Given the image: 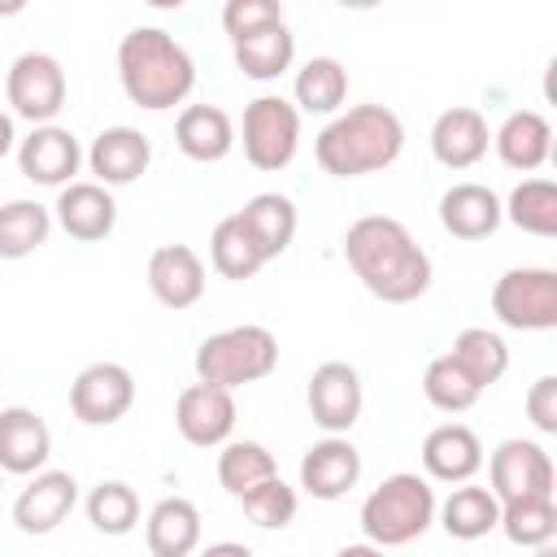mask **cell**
<instances>
[{
	"mask_svg": "<svg viewBox=\"0 0 557 557\" xmlns=\"http://www.w3.org/2000/svg\"><path fill=\"white\" fill-rule=\"evenodd\" d=\"M344 261L383 305H409L431 287L426 248L387 213H366L344 231Z\"/></svg>",
	"mask_w": 557,
	"mask_h": 557,
	"instance_id": "obj_1",
	"label": "cell"
},
{
	"mask_svg": "<svg viewBox=\"0 0 557 557\" xmlns=\"http://www.w3.org/2000/svg\"><path fill=\"white\" fill-rule=\"evenodd\" d=\"M117 78H122V91L131 104L161 113L191 96L196 61L161 26H135L117 44Z\"/></svg>",
	"mask_w": 557,
	"mask_h": 557,
	"instance_id": "obj_2",
	"label": "cell"
},
{
	"mask_svg": "<svg viewBox=\"0 0 557 557\" xmlns=\"http://www.w3.org/2000/svg\"><path fill=\"white\" fill-rule=\"evenodd\" d=\"M405 148V126L387 104H352L348 113H335L318 139L313 157L335 178H361L374 170H387Z\"/></svg>",
	"mask_w": 557,
	"mask_h": 557,
	"instance_id": "obj_3",
	"label": "cell"
},
{
	"mask_svg": "<svg viewBox=\"0 0 557 557\" xmlns=\"http://www.w3.org/2000/svg\"><path fill=\"white\" fill-rule=\"evenodd\" d=\"M435 522V487L422 474L396 470L361 500V531L374 548L413 544Z\"/></svg>",
	"mask_w": 557,
	"mask_h": 557,
	"instance_id": "obj_4",
	"label": "cell"
},
{
	"mask_svg": "<svg viewBox=\"0 0 557 557\" xmlns=\"http://www.w3.org/2000/svg\"><path fill=\"white\" fill-rule=\"evenodd\" d=\"M191 366H196V383L235 392L244 383H257V379L274 374V366H278V339H274L270 326H257V322L226 326V331L200 339Z\"/></svg>",
	"mask_w": 557,
	"mask_h": 557,
	"instance_id": "obj_5",
	"label": "cell"
},
{
	"mask_svg": "<svg viewBox=\"0 0 557 557\" xmlns=\"http://www.w3.org/2000/svg\"><path fill=\"white\" fill-rule=\"evenodd\" d=\"M492 313L509 331H553L557 326V270L513 265L492 287Z\"/></svg>",
	"mask_w": 557,
	"mask_h": 557,
	"instance_id": "obj_6",
	"label": "cell"
},
{
	"mask_svg": "<svg viewBox=\"0 0 557 557\" xmlns=\"http://www.w3.org/2000/svg\"><path fill=\"white\" fill-rule=\"evenodd\" d=\"M300 148V113L283 96H257L244 109V157L257 170H283L292 165Z\"/></svg>",
	"mask_w": 557,
	"mask_h": 557,
	"instance_id": "obj_7",
	"label": "cell"
},
{
	"mask_svg": "<svg viewBox=\"0 0 557 557\" xmlns=\"http://www.w3.org/2000/svg\"><path fill=\"white\" fill-rule=\"evenodd\" d=\"M4 96L17 117L30 126H48L65 109V70L48 52H22L4 74Z\"/></svg>",
	"mask_w": 557,
	"mask_h": 557,
	"instance_id": "obj_8",
	"label": "cell"
},
{
	"mask_svg": "<svg viewBox=\"0 0 557 557\" xmlns=\"http://www.w3.org/2000/svg\"><path fill=\"white\" fill-rule=\"evenodd\" d=\"M135 405V379L117 361H91L70 383V409L83 426H113Z\"/></svg>",
	"mask_w": 557,
	"mask_h": 557,
	"instance_id": "obj_9",
	"label": "cell"
},
{
	"mask_svg": "<svg viewBox=\"0 0 557 557\" xmlns=\"http://www.w3.org/2000/svg\"><path fill=\"white\" fill-rule=\"evenodd\" d=\"M492 496L500 505L509 500H540L553 496V457L531 440H505L487 461Z\"/></svg>",
	"mask_w": 557,
	"mask_h": 557,
	"instance_id": "obj_10",
	"label": "cell"
},
{
	"mask_svg": "<svg viewBox=\"0 0 557 557\" xmlns=\"http://www.w3.org/2000/svg\"><path fill=\"white\" fill-rule=\"evenodd\" d=\"M305 400H309L313 422H318L326 435H344V431L357 426L361 405H366L361 374H357L348 361H322V366L309 374Z\"/></svg>",
	"mask_w": 557,
	"mask_h": 557,
	"instance_id": "obj_11",
	"label": "cell"
},
{
	"mask_svg": "<svg viewBox=\"0 0 557 557\" xmlns=\"http://www.w3.org/2000/svg\"><path fill=\"white\" fill-rule=\"evenodd\" d=\"M78 165H83L78 139H74V131H65L57 122L30 126V135L17 139V170H22V178H30L39 187H70Z\"/></svg>",
	"mask_w": 557,
	"mask_h": 557,
	"instance_id": "obj_12",
	"label": "cell"
},
{
	"mask_svg": "<svg viewBox=\"0 0 557 557\" xmlns=\"http://www.w3.org/2000/svg\"><path fill=\"white\" fill-rule=\"evenodd\" d=\"M174 426L191 448H218L235 431V396L226 387L191 383L174 400Z\"/></svg>",
	"mask_w": 557,
	"mask_h": 557,
	"instance_id": "obj_13",
	"label": "cell"
},
{
	"mask_svg": "<svg viewBox=\"0 0 557 557\" xmlns=\"http://www.w3.org/2000/svg\"><path fill=\"white\" fill-rule=\"evenodd\" d=\"M74 505H78V483H74V474H70V470H39V474L17 492V500H13V522H17V531H26V535H48V531H57V527L70 518Z\"/></svg>",
	"mask_w": 557,
	"mask_h": 557,
	"instance_id": "obj_14",
	"label": "cell"
},
{
	"mask_svg": "<svg viewBox=\"0 0 557 557\" xmlns=\"http://www.w3.org/2000/svg\"><path fill=\"white\" fill-rule=\"evenodd\" d=\"M361 479V453L344 435H326L300 457V487L313 500H339Z\"/></svg>",
	"mask_w": 557,
	"mask_h": 557,
	"instance_id": "obj_15",
	"label": "cell"
},
{
	"mask_svg": "<svg viewBox=\"0 0 557 557\" xmlns=\"http://www.w3.org/2000/svg\"><path fill=\"white\" fill-rule=\"evenodd\" d=\"M487 144H492V131H487V117L470 104H453L435 117L431 126V152L444 170H470L487 157Z\"/></svg>",
	"mask_w": 557,
	"mask_h": 557,
	"instance_id": "obj_16",
	"label": "cell"
},
{
	"mask_svg": "<svg viewBox=\"0 0 557 557\" xmlns=\"http://www.w3.org/2000/svg\"><path fill=\"white\" fill-rule=\"evenodd\" d=\"M152 161V144L144 131L135 126H104L91 148H87V165L96 174L100 187H126L135 183Z\"/></svg>",
	"mask_w": 557,
	"mask_h": 557,
	"instance_id": "obj_17",
	"label": "cell"
},
{
	"mask_svg": "<svg viewBox=\"0 0 557 557\" xmlns=\"http://www.w3.org/2000/svg\"><path fill=\"white\" fill-rule=\"evenodd\" d=\"M48 457H52L48 422L26 405L0 409V470L4 474H39L48 466Z\"/></svg>",
	"mask_w": 557,
	"mask_h": 557,
	"instance_id": "obj_18",
	"label": "cell"
},
{
	"mask_svg": "<svg viewBox=\"0 0 557 557\" xmlns=\"http://www.w3.org/2000/svg\"><path fill=\"white\" fill-rule=\"evenodd\" d=\"M148 287L165 309H191L205 296V261L187 244H161L148 257Z\"/></svg>",
	"mask_w": 557,
	"mask_h": 557,
	"instance_id": "obj_19",
	"label": "cell"
},
{
	"mask_svg": "<svg viewBox=\"0 0 557 557\" xmlns=\"http://www.w3.org/2000/svg\"><path fill=\"white\" fill-rule=\"evenodd\" d=\"M479 466H483V444L461 422H444L422 440V470L435 483H470Z\"/></svg>",
	"mask_w": 557,
	"mask_h": 557,
	"instance_id": "obj_20",
	"label": "cell"
},
{
	"mask_svg": "<svg viewBox=\"0 0 557 557\" xmlns=\"http://www.w3.org/2000/svg\"><path fill=\"white\" fill-rule=\"evenodd\" d=\"M57 222H61V231H65L70 239L96 244V239H104V235L113 231V222H117V200H113V191L100 187V183H70V187H61V196H57Z\"/></svg>",
	"mask_w": 557,
	"mask_h": 557,
	"instance_id": "obj_21",
	"label": "cell"
},
{
	"mask_svg": "<svg viewBox=\"0 0 557 557\" xmlns=\"http://www.w3.org/2000/svg\"><path fill=\"white\" fill-rule=\"evenodd\" d=\"M500 222H505L500 196L483 183H453L440 196V226L453 239H487Z\"/></svg>",
	"mask_w": 557,
	"mask_h": 557,
	"instance_id": "obj_22",
	"label": "cell"
},
{
	"mask_svg": "<svg viewBox=\"0 0 557 557\" xmlns=\"http://www.w3.org/2000/svg\"><path fill=\"white\" fill-rule=\"evenodd\" d=\"M492 144H496V157H500L509 170L531 174V170H540V165L553 157V126H548L544 113L518 109V113H509V117L500 122V131L492 135Z\"/></svg>",
	"mask_w": 557,
	"mask_h": 557,
	"instance_id": "obj_23",
	"label": "cell"
},
{
	"mask_svg": "<svg viewBox=\"0 0 557 557\" xmlns=\"http://www.w3.org/2000/svg\"><path fill=\"white\" fill-rule=\"evenodd\" d=\"M174 144L183 157L209 165V161H222L231 148H235V126H231V113L218 109V104H187L174 122Z\"/></svg>",
	"mask_w": 557,
	"mask_h": 557,
	"instance_id": "obj_24",
	"label": "cell"
},
{
	"mask_svg": "<svg viewBox=\"0 0 557 557\" xmlns=\"http://www.w3.org/2000/svg\"><path fill=\"white\" fill-rule=\"evenodd\" d=\"M144 540L152 557H191L200 548V509L187 496L157 500L144 522Z\"/></svg>",
	"mask_w": 557,
	"mask_h": 557,
	"instance_id": "obj_25",
	"label": "cell"
},
{
	"mask_svg": "<svg viewBox=\"0 0 557 557\" xmlns=\"http://www.w3.org/2000/svg\"><path fill=\"white\" fill-rule=\"evenodd\" d=\"M239 222H244L248 235L257 239L261 257L274 261V257H283V252L292 248L300 218H296V205H292L287 196H278V191H257V196L239 209Z\"/></svg>",
	"mask_w": 557,
	"mask_h": 557,
	"instance_id": "obj_26",
	"label": "cell"
},
{
	"mask_svg": "<svg viewBox=\"0 0 557 557\" xmlns=\"http://www.w3.org/2000/svg\"><path fill=\"white\" fill-rule=\"evenodd\" d=\"M231 48H235V65L244 70V78H257V83L278 78L296 61V35L287 30V22L261 26L244 39H231Z\"/></svg>",
	"mask_w": 557,
	"mask_h": 557,
	"instance_id": "obj_27",
	"label": "cell"
},
{
	"mask_svg": "<svg viewBox=\"0 0 557 557\" xmlns=\"http://www.w3.org/2000/svg\"><path fill=\"white\" fill-rule=\"evenodd\" d=\"M435 513L453 540H483L500 522V500L479 483H461L448 492L444 505H435Z\"/></svg>",
	"mask_w": 557,
	"mask_h": 557,
	"instance_id": "obj_28",
	"label": "cell"
},
{
	"mask_svg": "<svg viewBox=\"0 0 557 557\" xmlns=\"http://www.w3.org/2000/svg\"><path fill=\"white\" fill-rule=\"evenodd\" d=\"M296 113H335L348 100V70L335 57H309L292 83Z\"/></svg>",
	"mask_w": 557,
	"mask_h": 557,
	"instance_id": "obj_29",
	"label": "cell"
},
{
	"mask_svg": "<svg viewBox=\"0 0 557 557\" xmlns=\"http://www.w3.org/2000/svg\"><path fill=\"white\" fill-rule=\"evenodd\" d=\"M209 261H213V270H218L222 278H235V283L252 278V274L265 265V257H261L257 239L248 235V226L239 222V213H226V218L213 226V235H209Z\"/></svg>",
	"mask_w": 557,
	"mask_h": 557,
	"instance_id": "obj_30",
	"label": "cell"
},
{
	"mask_svg": "<svg viewBox=\"0 0 557 557\" xmlns=\"http://www.w3.org/2000/svg\"><path fill=\"white\" fill-rule=\"evenodd\" d=\"M448 357L474 379L479 392L492 387V383H500L505 370H509V348H505V339H500L496 331H487V326H466V331L453 339Z\"/></svg>",
	"mask_w": 557,
	"mask_h": 557,
	"instance_id": "obj_31",
	"label": "cell"
},
{
	"mask_svg": "<svg viewBox=\"0 0 557 557\" xmlns=\"http://www.w3.org/2000/svg\"><path fill=\"white\" fill-rule=\"evenodd\" d=\"M48 231H52V213L39 200H4L0 205V257L4 261H22L35 248H44Z\"/></svg>",
	"mask_w": 557,
	"mask_h": 557,
	"instance_id": "obj_32",
	"label": "cell"
},
{
	"mask_svg": "<svg viewBox=\"0 0 557 557\" xmlns=\"http://www.w3.org/2000/svg\"><path fill=\"white\" fill-rule=\"evenodd\" d=\"M500 213L527 231V235H540V239H553L557 235V183L553 178H522L509 200L500 205Z\"/></svg>",
	"mask_w": 557,
	"mask_h": 557,
	"instance_id": "obj_33",
	"label": "cell"
},
{
	"mask_svg": "<svg viewBox=\"0 0 557 557\" xmlns=\"http://www.w3.org/2000/svg\"><path fill=\"white\" fill-rule=\"evenodd\" d=\"M278 466H274V453L257 440H226L222 453H218V483L239 500L244 492H252L257 483L274 479Z\"/></svg>",
	"mask_w": 557,
	"mask_h": 557,
	"instance_id": "obj_34",
	"label": "cell"
},
{
	"mask_svg": "<svg viewBox=\"0 0 557 557\" xmlns=\"http://www.w3.org/2000/svg\"><path fill=\"white\" fill-rule=\"evenodd\" d=\"M496 527H500L505 540L518 544V548H544V544H553V535H557V505H553V496H540V500H509V505H500V522H496Z\"/></svg>",
	"mask_w": 557,
	"mask_h": 557,
	"instance_id": "obj_35",
	"label": "cell"
},
{
	"mask_svg": "<svg viewBox=\"0 0 557 557\" xmlns=\"http://www.w3.org/2000/svg\"><path fill=\"white\" fill-rule=\"evenodd\" d=\"M87 518L100 535H126L139 522V496L122 479H104L87 492Z\"/></svg>",
	"mask_w": 557,
	"mask_h": 557,
	"instance_id": "obj_36",
	"label": "cell"
},
{
	"mask_svg": "<svg viewBox=\"0 0 557 557\" xmlns=\"http://www.w3.org/2000/svg\"><path fill=\"white\" fill-rule=\"evenodd\" d=\"M422 396L440 409V413H466L483 392L474 387V379L444 352L435 361H426V374H422Z\"/></svg>",
	"mask_w": 557,
	"mask_h": 557,
	"instance_id": "obj_37",
	"label": "cell"
},
{
	"mask_svg": "<svg viewBox=\"0 0 557 557\" xmlns=\"http://www.w3.org/2000/svg\"><path fill=\"white\" fill-rule=\"evenodd\" d=\"M239 505H244V518L252 522V527H261V531H283L292 518H296V487H287L278 474L274 479H265V483H257L252 492H244L239 496Z\"/></svg>",
	"mask_w": 557,
	"mask_h": 557,
	"instance_id": "obj_38",
	"label": "cell"
},
{
	"mask_svg": "<svg viewBox=\"0 0 557 557\" xmlns=\"http://www.w3.org/2000/svg\"><path fill=\"white\" fill-rule=\"evenodd\" d=\"M274 22H283V4H274V0H226V9H222V26L231 39H244Z\"/></svg>",
	"mask_w": 557,
	"mask_h": 557,
	"instance_id": "obj_39",
	"label": "cell"
},
{
	"mask_svg": "<svg viewBox=\"0 0 557 557\" xmlns=\"http://www.w3.org/2000/svg\"><path fill=\"white\" fill-rule=\"evenodd\" d=\"M527 418L535 431L557 435V374H540L527 392Z\"/></svg>",
	"mask_w": 557,
	"mask_h": 557,
	"instance_id": "obj_40",
	"label": "cell"
},
{
	"mask_svg": "<svg viewBox=\"0 0 557 557\" xmlns=\"http://www.w3.org/2000/svg\"><path fill=\"white\" fill-rule=\"evenodd\" d=\"M196 557H252V548L248 544H235V540H218V544L200 548Z\"/></svg>",
	"mask_w": 557,
	"mask_h": 557,
	"instance_id": "obj_41",
	"label": "cell"
},
{
	"mask_svg": "<svg viewBox=\"0 0 557 557\" xmlns=\"http://www.w3.org/2000/svg\"><path fill=\"white\" fill-rule=\"evenodd\" d=\"M17 148V131H13V113L0 109V157H9Z\"/></svg>",
	"mask_w": 557,
	"mask_h": 557,
	"instance_id": "obj_42",
	"label": "cell"
},
{
	"mask_svg": "<svg viewBox=\"0 0 557 557\" xmlns=\"http://www.w3.org/2000/svg\"><path fill=\"white\" fill-rule=\"evenodd\" d=\"M335 557H387V548H374V544H344Z\"/></svg>",
	"mask_w": 557,
	"mask_h": 557,
	"instance_id": "obj_43",
	"label": "cell"
},
{
	"mask_svg": "<svg viewBox=\"0 0 557 557\" xmlns=\"http://www.w3.org/2000/svg\"><path fill=\"white\" fill-rule=\"evenodd\" d=\"M531 557H557V553H553V544H544V548H531Z\"/></svg>",
	"mask_w": 557,
	"mask_h": 557,
	"instance_id": "obj_44",
	"label": "cell"
}]
</instances>
